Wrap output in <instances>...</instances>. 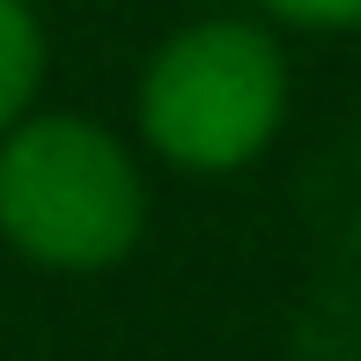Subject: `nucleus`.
<instances>
[{"label":"nucleus","mask_w":361,"mask_h":361,"mask_svg":"<svg viewBox=\"0 0 361 361\" xmlns=\"http://www.w3.org/2000/svg\"><path fill=\"white\" fill-rule=\"evenodd\" d=\"M147 221L140 170L89 118H23L0 140V236L52 273H96Z\"/></svg>","instance_id":"obj_1"},{"label":"nucleus","mask_w":361,"mask_h":361,"mask_svg":"<svg viewBox=\"0 0 361 361\" xmlns=\"http://www.w3.org/2000/svg\"><path fill=\"white\" fill-rule=\"evenodd\" d=\"M288 67L251 23H192L140 81V133L177 170H236L273 140Z\"/></svg>","instance_id":"obj_2"},{"label":"nucleus","mask_w":361,"mask_h":361,"mask_svg":"<svg viewBox=\"0 0 361 361\" xmlns=\"http://www.w3.org/2000/svg\"><path fill=\"white\" fill-rule=\"evenodd\" d=\"M44 74V30L30 15V0H0V140L30 118V96Z\"/></svg>","instance_id":"obj_3"},{"label":"nucleus","mask_w":361,"mask_h":361,"mask_svg":"<svg viewBox=\"0 0 361 361\" xmlns=\"http://www.w3.org/2000/svg\"><path fill=\"white\" fill-rule=\"evenodd\" d=\"M288 23H361V0H266Z\"/></svg>","instance_id":"obj_4"}]
</instances>
